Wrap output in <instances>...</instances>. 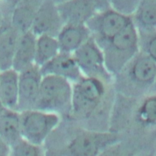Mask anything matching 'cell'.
Masks as SVG:
<instances>
[{
    "label": "cell",
    "mask_w": 156,
    "mask_h": 156,
    "mask_svg": "<svg viewBox=\"0 0 156 156\" xmlns=\"http://www.w3.org/2000/svg\"><path fill=\"white\" fill-rule=\"evenodd\" d=\"M99 47L107 71L115 77L139 52L138 32L132 21Z\"/></svg>",
    "instance_id": "1"
},
{
    "label": "cell",
    "mask_w": 156,
    "mask_h": 156,
    "mask_svg": "<svg viewBox=\"0 0 156 156\" xmlns=\"http://www.w3.org/2000/svg\"><path fill=\"white\" fill-rule=\"evenodd\" d=\"M105 82L82 76L73 83L71 113L78 119H88L99 109L105 99Z\"/></svg>",
    "instance_id": "2"
},
{
    "label": "cell",
    "mask_w": 156,
    "mask_h": 156,
    "mask_svg": "<svg viewBox=\"0 0 156 156\" xmlns=\"http://www.w3.org/2000/svg\"><path fill=\"white\" fill-rule=\"evenodd\" d=\"M73 83L54 75L43 76L35 109L60 115L71 113Z\"/></svg>",
    "instance_id": "3"
},
{
    "label": "cell",
    "mask_w": 156,
    "mask_h": 156,
    "mask_svg": "<svg viewBox=\"0 0 156 156\" xmlns=\"http://www.w3.org/2000/svg\"><path fill=\"white\" fill-rule=\"evenodd\" d=\"M118 142V135L112 132L78 130L62 149L61 156H99Z\"/></svg>",
    "instance_id": "4"
},
{
    "label": "cell",
    "mask_w": 156,
    "mask_h": 156,
    "mask_svg": "<svg viewBox=\"0 0 156 156\" xmlns=\"http://www.w3.org/2000/svg\"><path fill=\"white\" fill-rule=\"evenodd\" d=\"M21 138L42 146L60 123L59 115L38 109L20 112Z\"/></svg>",
    "instance_id": "5"
},
{
    "label": "cell",
    "mask_w": 156,
    "mask_h": 156,
    "mask_svg": "<svg viewBox=\"0 0 156 156\" xmlns=\"http://www.w3.org/2000/svg\"><path fill=\"white\" fill-rule=\"evenodd\" d=\"M73 55L83 76L98 78L105 82H110L113 77L106 68L101 48L91 36Z\"/></svg>",
    "instance_id": "6"
},
{
    "label": "cell",
    "mask_w": 156,
    "mask_h": 156,
    "mask_svg": "<svg viewBox=\"0 0 156 156\" xmlns=\"http://www.w3.org/2000/svg\"><path fill=\"white\" fill-rule=\"evenodd\" d=\"M132 21L131 16L114 9L96 12L85 24L91 36L99 46L119 32Z\"/></svg>",
    "instance_id": "7"
},
{
    "label": "cell",
    "mask_w": 156,
    "mask_h": 156,
    "mask_svg": "<svg viewBox=\"0 0 156 156\" xmlns=\"http://www.w3.org/2000/svg\"><path fill=\"white\" fill-rule=\"evenodd\" d=\"M116 76L125 78L136 91L147 90L155 85L156 60L139 52Z\"/></svg>",
    "instance_id": "8"
},
{
    "label": "cell",
    "mask_w": 156,
    "mask_h": 156,
    "mask_svg": "<svg viewBox=\"0 0 156 156\" xmlns=\"http://www.w3.org/2000/svg\"><path fill=\"white\" fill-rule=\"evenodd\" d=\"M42 77L40 67L35 64L18 73V112L35 108Z\"/></svg>",
    "instance_id": "9"
},
{
    "label": "cell",
    "mask_w": 156,
    "mask_h": 156,
    "mask_svg": "<svg viewBox=\"0 0 156 156\" xmlns=\"http://www.w3.org/2000/svg\"><path fill=\"white\" fill-rule=\"evenodd\" d=\"M63 25L57 4L43 0L36 12L30 30L36 36L46 34L56 37Z\"/></svg>",
    "instance_id": "10"
},
{
    "label": "cell",
    "mask_w": 156,
    "mask_h": 156,
    "mask_svg": "<svg viewBox=\"0 0 156 156\" xmlns=\"http://www.w3.org/2000/svg\"><path fill=\"white\" fill-rule=\"evenodd\" d=\"M2 6L3 18L0 24V71L12 68L13 55L21 35L12 23V10Z\"/></svg>",
    "instance_id": "11"
},
{
    "label": "cell",
    "mask_w": 156,
    "mask_h": 156,
    "mask_svg": "<svg viewBox=\"0 0 156 156\" xmlns=\"http://www.w3.org/2000/svg\"><path fill=\"white\" fill-rule=\"evenodd\" d=\"M42 76L54 75L63 77L72 83L83 75L73 54L59 52L54 58L40 67Z\"/></svg>",
    "instance_id": "12"
},
{
    "label": "cell",
    "mask_w": 156,
    "mask_h": 156,
    "mask_svg": "<svg viewBox=\"0 0 156 156\" xmlns=\"http://www.w3.org/2000/svg\"><path fill=\"white\" fill-rule=\"evenodd\" d=\"M57 7L63 24H85L96 12L91 0H66Z\"/></svg>",
    "instance_id": "13"
},
{
    "label": "cell",
    "mask_w": 156,
    "mask_h": 156,
    "mask_svg": "<svg viewBox=\"0 0 156 156\" xmlns=\"http://www.w3.org/2000/svg\"><path fill=\"white\" fill-rule=\"evenodd\" d=\"M90 36L85 24H64L56 37L60 52L73 54Z\"/></svg>",
    "instance_id": "14"
},
{
    "label": "cell",
    "mask_w": 156,
    "mask_h": 156,
    "mask_svg": "<svg viewBox=\"0 0 156 156\" xmlns=\"http://www.w3.org/2000/svg\"><path fill=\"white\" fill-rule=\"evenodd\" d=\"M36 37L31 30L20 35L12 66V68L18 73L35 64Z\"/></svg>",
    "instance_id": "15"
},
{
    "label": "cell",
    "mask_w": 156,
    "mask_h": 156,
    "mask_svg": "<svg viewBox=\"0 0 156 156\" xmlns=\"http://www.w3.org/2000/svg\"><path fill=\"white\" fill-rule=\"evenodd\" d=\"M18 73L13 68L0 71V101L4 108L16 110Z\"/></svg>",
    "instance_id": "16"
},
{
    "label": "cell",
    "mask_w": 156,
    "mask_h": 156,
    "mask_svg": "<svg viewBox=\"0 0 156 156\" xmlns=\"http://www.w3.org/2000/svg\"><path fill=\"white\" fill-rule=\"evenodd\" d=\"M43 1L23 0L12 9L11 21L21 34L30 30L36 12Z\"/></svg>",
    "instance_id": "17"
},
{
    "label": "cell",
    "mask_w": 156,
    "mask_h": 156,
    "mask_svg": "<svg viewBox=\"0 0 156 156\" xmlns=\"http://www.w3.org/2000/svg\"><path fill=\"white\" fill-rule=\"evenodd\" d=\"M0 136L10 147L22 138L19 112L5 108L0 112Z\"/></svg>",
    "instance_id": "18"
},
{
    "label": "cell",
    "mask_w": 156,
    "mask_h": 156,
    "mask_svg": "<svg viewBox=\"0 0 156 156\" xmlns=\"http://www.w3.org/2000/svg\"><path fill=\"white\" fill-rule=\"evenodd\" d=\"M131 18L138 30H156V0H141Z\"/></svg>",
    "instance_id": "19"
},
{
    "label": "cell",
    "mask_w": 156,
    "mask_h": 156,
    "mask_svg": "<svg viewBox=\"0 0 156 156\" xmlns=\"http://www.w3.org/2000/svg\"><path fill=\"white\" fill-rule=\"evenodd\" d=\"M60 52L55 37L43 34L37 36L35 42V64L40 67Z\"/></svg>",
    "instance_id": "20"
},
{
    "label": "cell",
    "mask_w": 156,
    "mask_h": 156,
    "mask_svg": "<svg viewBox=\"0 0 156 156\" xmlns=\"http://www.w3.org/2000/svg\"><path fill=\"white\" fill-rule=\"evenodd\" d=\"M136 119L143 126L152 127L156 124V96L151 94L146 97L138 107Z\"/></svg>",
    "instance_id": "21"
},
{
    "label": "cell",
    "mask_w": 156,
    "mask_h": 156,
    "mask_svg": "<svg viewBox=\"0 0 156 156\" xmlns=\"http://www.w3.org/2000/svg\"><path fill=\"white\" fill-rule=\"evenodd\" d=\"M139 52L156 60V30H138Z\"/></svg>",
    "instance_id": "22"
},
{
    "label": "cell",
    "mask_w": 156,
    "mask_h": 156,
    "mask_svg": "<svg viewBox=\"0 0 156 156\" xmlns=\"http://www.w3.org/2000/svg\"><path fill=\"white\" fill-rule=\"evenodd\" d=\"M41 147L21 138L10 147V156H44Z\"/></svg>",
    "instance_id": "23"
},
{
    "label": "cell",
    "mask_w": 156,
    "mask_h": 156,
    "mask_svg": "<svg viewBox=\"0 0 156 156\" xmlns=\"http://www.w3.org/2000/svg\"><path fill=\"white\" fill-rule=\"evenodd\" d=\"M141 0H110L111 8L129 16L136 10Z\"/></svg>",
    "instance_id": "24"
},
{
    "label": "cell",
    "mask_w": 156,
    "mask_h": 156,
    "mask_svg": "<svg viewBox=\"0 0 156 156\" xmlns=\"http://www.w3.org/2000/svg\"><path fill=\"white\" fill-rule=\"evenodd\" d=\"M95 6L96 12L103 11L111 8L110 0H91Z\"/></svg>",
    "instance_id": "25"
},
{
    "label": "cell",
    "mask_w": 156,
    "mask_h": 156,
    "mask_svg": "<svg viewBox=\"0 0 156 156\" xmlns=\"http://www.w3.org/2000/svg\"><path fill=\"white\" fill-rule=\"evenodd\" d=\"M10 146L0 136V156H10Z\"/></svg>",
    "instance_id": "26"
},
{
    "label": "cell",
    "mask_w": 156,
    "mask_h": 156,
    "mask_svg": "<svg viewBox=\"0 0 156 156\" xmlns=\"http://www.w3.org/2000/svg\"><path fill=\"white\" fill-rule=\"evenodd\" d=\"M23 0H1L2 4L4 6L7 8H9L11 10L13 8V7L19 2Z\"/></svg>",
    "instance_id": "27"
},
{
    "label": "cell",
    "mask_w": 156,
    "mask_h": 156,
    "mask_svg": "<svg viewBox=\"0 0 156 156\" xmlns=\"http://www.w3.org/2000/svg\"><path fill=\"white\" fill-rule=\"evenodd\" d=\"M3 18V10H2V1L0 0V24L2 22Z\"/></svg>",
    "instance_id": "28"
},
{
    "label": "cell",
    "mask_w": 156,
    "mask_h": 156,
    "mask_svg": "<svg viewBox=\"0 0 156 156\" xmlns=\"http://www.w3.org/2000/svg\"><path fill=\"white\" fill-rule=\"evenodd\" d=\"M52 1H54L55 3L56 4H58V3H60L61 2H63L64 1H66V0H52Z\"/></svg>",
    "instance_id": "29"
},
{
    "label": "cell",
    "mask_w": 156,
    "mask_h": 156,
    "mask_svg": "<svg viewBox=\"0 0 156 156\" xmlns=\"http://www.w3.org/2000/svg\"><path fill=\"white\" fill-rule=\"evenodd\" d=\"M3 108H4V107H3V106L2 105V104H1V101H0V112H1Z\"/></svg>",
    "instance_id": "30"
}]
</instances>
